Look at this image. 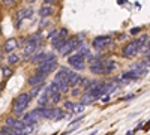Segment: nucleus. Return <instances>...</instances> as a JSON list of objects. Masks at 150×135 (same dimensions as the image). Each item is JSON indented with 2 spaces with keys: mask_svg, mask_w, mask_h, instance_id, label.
Segmentation results:
<instances>
[{
  "mask_svg": "<svg viewBox=\"0 0 150 135\" xmlns=\"http://www.w3.org/2000/svg\"><path fill=\"white\" fill-rule=\"evenodd\" d=\"M60 72L65 74V77L69 81V86H72V87H78V86L83 83V78L78 75V74L71 71V69H68V68H60Z\"/></svg>",
  "mask_w": 150,
  "mask_h": 135,
  "instance_id": "7ed1b4c3",
  "label": "nucleus"
},
{
  "mask_svg": "<svg viewBox=\"0 0 150 135\" xmlns=\"http://www.w3.org/2000/svg\"><path fill=\"white\" fill-rule=\"evenodd\" d=\"M84 107H86V105H84L83 102H81V104H78V105H75V107H74V111H72V113H75V114H78V113H83V111H84Z\"/></svg>",
  "mask_w": 150,
  "mask_h": 135,
  "instance_id": "393cba45",
  "label": "nucleus"
},
{
  "mask_svg": "<svg viewBox=\"0 0 150 135\" xmlns=\"http://www.w3.org/2000/svg\"><path fill=\"white\" fill-rule=\"evenodd\" d=\"M140 50H141V47H140L138 41H132L123 48V56L125 57H134L140 53Z\"/></svg>",
  "mask_w": 150,
  "mask_h": 135,
  "instance_id": "423d86ee",
  "label": "nucleus"
},
{
  "mask_svg": "<svg viewBox=\"0 0 150 135\" xmlns=\"http://www.w3.org/2000/svg\"><path fill=\"white\" fill-rule=\"evenodd\" d=\"M53 12H54L53 6L48 5V3H45V5L41 6V9H39V15H41L42 18H47V17H50V15H53Z\"/></svg>",
  "mask_w": 150,
  "mask_h": 135,
  "instance_id": "ddd939ff",
  "label": "nucleus"
},
{
  "mask_svg": "<svg viewBox=\"0 0 150 135\" xmlns=\"http://www.w3.org/2000/svg\"><path fill=\"white\" fill-rule=\"evenodd\" d=\"M0 60H2V51H0Z\"/></svg>",
  "mask_w": 150,
  "mask_h": 135,
  "instance_id": "c9c22d12",
  "label": "nucleus"
},
{
  "mask_svg": "<svg viewBox=\"0 0 150 135\" xmlns=\"http://www.w3.org/2000/svg\"><path fill=\"white\" fill-rule=\"evenodd\" d=\"M27 3H33V2H36V0H26Z\"/></svg>",
  "mask_w": 150,
  "mask_h": 135,
  "instance_id": "f704fd0d",
  "label": "nucleus"
},
{
  "mask_svg": "<svg viewBox=\"0 0 150 135\" xmlns=\"http://www.w3.org/2000/svg\"><path fill=\"white\" fill-rule=\"evenodd\" d=\"M39 119H41L39 116H38L35 111H32V113H29V114H26V116H24L21 122H23L24 125H36V122L39 120Z\"/></svg>",
  "mask_w": 150,
  "mask_h": 135,
  "instance_id": "9d476101",
  "label": "nucleus"
},
{
  "mask_svg": "<svg viewBox=\"0 0 150 135\" xmlns=\"http://www.w3.org/2000/svg\"><path fill=\"white\" fill-rule=\"evenodd\" d=\"M68 63L74 68V69H78V71H83L86 68V59L81 56V54H74V56H69L68 59Z\"/></svg>",
  "mask_w": 150,
  "mask_h": 135,
  "instance_id": "39448f33",
  "label": "nucleus"
},
{
  "mask_svg": "<svg viewBox=\"0 0 150 135\" xmlns=\"http://www.w3.org/2000/svg\"><path fill=\"white\" fill-rule=\"evenodd\" d=\"M90 71L92 74H105L104 72V62H101V60H92L90 63Z\"/></svg>",
  "mask_w": 150,
  "mask_h": 135,
  "instance_id": "1a4fd4ad",
  "label": "nucleus"
},
{
  "mask_svg": "<svg viewBox=\"0 0 150 135\" xmlns=\"http://www.w3.org/2000/svg\"><path fill=\"white\" fill-rule=\"evenodd\" d=\"M57 68V62L56 59H51V60H44V62H41L39 65H38V71L36 74H41V75L47 77L48 74H51L53 71H56Z\"/></svg>",
  "mask_w": 150,
  "mask_h": 135,
  "instance_id": "f03ea898",
  "label": "nucleus"
},
{
  "mask_svg": "<svg viewBox=\"0 0 150 135\" xmlns=\"http://www.w3.org/2000/svg\"><path fill=\"white\" fill-rule=\"evenodd\" d=\"M35 113L39 116V117H44V119H53V110H51V108L39 107L38 110H35Z\"/></svg>",
  "mask_w": 150,
  "mask_h": 135,
  "instance_id": "9b49d317",
  "label": "nucleus"
},
{
  "mask_svg": "<svg viewBox=\"0 0 150 135\" xmlns=\"http://www.w3.org/2000/svg\"><path fill=\"white\" fill-rule=\"evenodd\" d=\"M65 41H66V39H65V36H60V35H59V38H56V39L53 41V47L56 48V50H59V48L63 45Z\"/></svg>",
  "mask_w": 150,
  "mask_h": 135,
  "instance_id": "aec40b11",
  "label": "nucleus"
},
{
  "mask_svg": "<svg viewBox=\"0 0 150 135\" xmlns=\"http://www.w3.org/2000/svg\"><path fill=\"white\" fill-rule=\"evenodd\" d=\"M54 83L59 86V89H60L62 93H65V92L69 90V81H68V78L65 77V74H62L60 71H59V74L56 75V78H54Z\"/></svg>",
  "mask_w": 150,
  "mask_h": 135,
  "instance_id": "0eeeda50",
  "label": "nucleus"
},
{
  "mask_svg": "<svg viewBox=\"0 0 150 135\" xmlns=\"http://www.w3.org/2000/svg\"><path fill=\"white\" fill-rule=\"evenodd\" d=\"M17 48V41L14 39V38H11V39H8L6 42H5V47H3V50L6 51V53H12Z\"/></svg>",
  "mask_w": 150,
  "mask_h": 135,
  "instance_id": "2eb2a0df",
  "label": "nucleus"
},
{
  "mask_svg": "<svg viewBox=\"0 0 150 135\" xmlns=\"http://www.w3.org/2000/svg\"><path fill=\"white\" fill-rule=\"evenodd\" d=\"M3 72H5V77H6V78H8V77L11 75V74H12V72L9 71V68H3Z\"/></svg>",
  "mask_w": 150,
  "mask_h": 135,
  "instance_id": "cd10ccee",
  "label": "nucleus"
},
{
  "mask_svg": "<svg viewBox=\"0 0 150 135\" xmlns=\"http://www.w3.org/2000/svg\"><path fill=\"white\" fill-rule=\"evenodd\" d=\"M45 81V77L41 75V74H35V75H32L29 78V84L30 86H36V84H42Z\"/></svg>",
  "mask_w": 150,
  "mask_h": 135,
  "instance_id": "4468645a",
  "label": "nucleus"
},
{
  "mask_svg": "<svg viewBox=\"0 0 150 135\" xmlns=\"http://www.w3.org/2000/svg\"><path fill=\"white\" fill-rule=\"evenodd\" d=\"M59 35H60V36H66V35H68V30H66V29H62V30L59 32Z\"/></svg>",
  "mask_w": 150,
  "mask_h": 135,
  "instance_id": "c85d7f7f",
  "label": "nucleus"
},
{
  "mask_svg": "<svg viewBox=\"0 0 150 135\" xmlns=\"http://www.w3.org/2000/svg\"><path fill=\"white\" fill-rule=\"evenodd\" d=\"M56 2V0H45V3H48V5H53Z\"/></svg>",
  "mask_w": 150,
  "mask_h": 135,
  "instance_id": "473e14b6",
  "label": "nucleus"
},
{
  "mask_svg": "<svg viewBox=\"0 0 150 135\" xmlns=\"http://www.w3.org/2000/svg\"><path fill=\"white\" fill-rule=\"evenodd\" d=\"M110 44H111V36H98L93 41V48L98 51H101L105 47H108Z\"/></svg>",
  "mask_w": 150,
  "mask_h": 135,
  "instance_id": "6e6552de",
  "label": "nucleus"
},
{
  "mask_svg": "<svg viewBox=\"0 0 150 135\" xmlns=\"http://www.w3.org/2000/svg\"><path fill=\"white\" fill-rule=\"evenodd\" d=\"M78 93H80V92H78V89H75V90H72V95H74V96H75V95H78Z\"/></svg>",
  "mask_w": 150,
  "mask_h": 135,
  "instance_id": "72a5a7b5",
  "label": "nucleus"
},
{
  "mask_svg": "<svg viewBox=\"0 0 150 135\" xmlns=\"http://www.w3.org/2000/svg\"><path fill=\"white\" fill-rule=\"evenodd\" d=\"M96 99V98L92 95V93H89V92H86V95L83 96V99H81V102L84 104V105H89V104H92L93 101Z\"/></svg>",
  "mask_w": 150,
  "mask_h": 135,
  "instance_id": "dca6fc26",
  "label": "nucleus"
},
{
  "mask_svg": "<svg viewBox=\"0 0 150 135\" xmlns=\"http://www.w3.org/2000/svg\"><path fill=\"white\" fill-rule=\"evenodd\" d=\"M12 3H14V0H5V5L6 6H11Z\"/></svg>",
  "mask_w": 150,
  "mask_h": 135,
  "instance_id": "7c9ffc66",
  "label": "nucleus"
},
{
  "mask_svg": "<svg viewBox=\"0 0 150 135\" xmlns=\"http://www.w3.org/2000/svg\"><path fill=\"white\" fill-rule=\"evenodd\" d=\"M114 68H116L114 60H107L104 63V72H111V71H114Z\"/></svg>",
  "mask_w": 150,
  "mask_h": 135,
  "instance_id": "a211bd4d",
  "label": "nucleus"
},
{
  "mask_svg": "<svg viewBox=\"0 0 150 135\" xmlns=\"http://www.w3.org/2000/svg\"><path fill=\"white\" fill-rule=\"evenodd\" d=\"M77 47H78V42H77V39L75 38H72V39H68V41H65L63 42V45H62L60 48H59V53H60V56H68L69 53H72L74 50H77Z\"/></svg>",
  "mask_w": 150,
  "mask_h": 135,
  "instance_id": "20e7f679",
  "label": "nucleus"
},
{
  "mask_svg": "<svg viewBox=\"0 0 150 135\" xmlns=\"http://www.w3.org/2000/svg\"><path fill=\"white\" fill-rule=\"evenodd\" d=\"M140 30H141L140 27H137V29H132V32H131V33H132V35H135V33H138Z\"/></svg>",
  "mask_w": 150,
  "mask_h": 135,
  "instance_id": "2f4dec72",
  "label": "nucleus"
},
{
  "mask_svg": "<svg viewBox=\"0 0 150 135\" xmlns=\"http://www.w3.org/2000/svg\"><path fill=\"white\" fill-rule=\"evenodd\" d=\"M42 89H44V83H42V84H36V86H33V90L30 92V96H38V93H39Z\"/></svg>",
  "mask_w": 150,
  "mask_h": 135,
  "instance_id": "5701e85b",
  "label": "nucleus"
},
{
  "mask_svg": "<svg viewBox=\"0 0 150 135\" xmlns=\"http://www.w3.org/2000/svg\"><path fill=\"white\" fill-rule=\"evenodd\" d=\"M56 35H57V30H53V32H50L48 38H50V39H53V36H56Z\"/></svg>",
  "mask_w": 150,
  "mask_h": 135,
  "instance_id": "c756f323",
  "label": "nucleus"
},
{
  "mask_svg": "<svg viewBox=\"0 0 150 135\" xmlns=\"http://www.w3.org/2000/svg\"><path fill=\"white\" fill-rule=\"evenodd\" d=\"M48 102H50V98H48L47 93L44 92V95H41V96H39V99H38V105H39V107H47Z\"/></svg>",
  "mask_w": 150,
  "mask_h": 135,
  "instance_id": "f3484780",
  "label": "nucleus"
},
{
  "mask_svg": "<svg viewBox=\"0 0 150 135\" xmlns=\"http://www.w3.org/2000/svg\"><path fill=\"white\" fill-rule=\"evenodd\" d=\"M30 101H32L30 93H23V95H20L17 99L14 101V113H15L17 116L23 114V113H24V110L29 107Z\"/></svg>",
  "mask_w": 150,
  "mask_h": 135,
  "instance_id": "f257e3e1",
  "label": "nucleus"
},
{
  "mask_svg": "<svg viewBox=\"0 0 150 135\" xmlns=\"http://www.w3.org/2000/svg\"><path fill=\"white\" fill-rule=\"evenodd\" d=\"M147 41H149V36H146V35H144V36H141V38L138 39V44H140V47H143V45H144Z\"/></svg>",
  "mask_w": 150,
  "mask_h": 135,
  "instance_id": "a878e982",
  "label": "nucleus"
},
{
  "mask_svg": "<svg viewBox=\"0 0 150 135\" xmlns=\"http://www.w3.org/2000/svg\"><path fill=\"white\" fill-rule=\"evenodd\" d=\"M6 125L11 126V128H14V129H17L20 134H21V129H23V126H24L23 122H20V120H17V119H11V117L6 120Z\"/></svg>",
  "mask_w": 150,
  "mask_h": 135,
  "instance_id": "f8f14e48",
  "label": "nucleus"
},
{
  "mask_svg": "<svg viewBox=\"0 0 150 135\" xmlns=\"http://www.w3.org/2000/svg\"><path fill=\"white\" fill-rule=\"evenodd\" d=\"M63 117H65V111H63V110H59V108L53 110V120H59V119H63Z\"/></svg>",
  "mask_w": 150,
  "mask_h": 135,
  "instance_id": "6ab92c4d",
  "label": "nucleus"
},
{
  "mask_svg": "<svg viewBox=\"0 0 150 135\" xmlns=\"http://www.w3.org/2000/svg\"><path fill=\"white\" fill-rule=\"evenodd\" d=\"M138 77H140V75H138L137 72H134V71H132V72H125L123 75H122L123 80H131V78H132V80H137Z\"/></svg>",
  "mask_w": 150,
  "mask_h": 135,
  "instance_id": "412c9836",
  "label": "nucleus"
},
{
  "mask_svg": "<svg viewBox=\"0 0 150 135\" xmlns=\"http://www.w3.org/2000/svg\"><path fill=\"white\" fill-rule=\"evenodd\" d=\"M44 59H45V53H38V54H35V56L32 57V62H33V63H38V65H39V63L42 62Z\"/></svg>",
  "mask_w": 150,
  "mask_h": 135,
  "instance_id": "4be33fe9",
  "label": "nucleus"
},
{
  "mask_svg": "<svg viewBox=\"0 0 150 135\" xmlns=\"http://www.w3.org/2000/svg\"><path fill=\"white\" fill-rule=\"evenodd\" d=\"M18 60H20V57H18L17 54H11V56L8 57V63H9V65H15Z\"/></svg>",
  "mask_w": 150,
  "mask_h": 135,
  "instance_id": "b1692460",
  "label": "nucleus"
},
{
  "mask_svg": "<svg viewBox=\"0 0 150 135\" xmlns=\"http://www.w3.org/2000/svg\"><path fill=\"white\" fill-rule=\"evenodd\" d=\"M74 107H75V104H74V102H71V101H68V102L65 104V108H66V110H69V111H74Z\"/></svg>",
  "mask_w": 150,
  "mask_h": 135,
  "instance_id": "bb28decb",
  "label": "nucleus"
}]
</instances>
